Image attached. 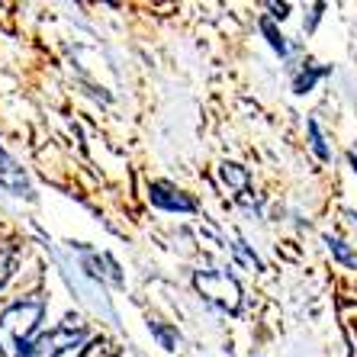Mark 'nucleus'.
Wrapping results in <instances>:
<instances>
[{
    "instance_id": "f257e3e1",
    "label": "nucleus",
    "mask_w": 357,
    "mask_h": 357,
    "mask_svg": "<svg viewBox=\"0 0 357 357\" xmlns=\"http://www.w3.org/2000/svg\"><path fill=\"white\" fill-rule=\"evenodd\" d=\"M39 319H42L39 299H26V303L10 306L0 316V357H23L29 351V338H33Z\"/></svg>"
},
{
    "instance_id": "f03ea898",
    "label": "nucleus",
    "mask_w": 357,
    "mask_h": 357,
    "mask_svg": "<svg viewBox=\"0 0 357 357\" xmlns=\"http://www.w3.org/2000/svg\"><path fill=\"white\" fill-rule=\"evenodd\" d=\"M193 287L203 293L206 303L225 309V312H238L241 287L235 283V277H229L225 271H199V274L193 277Z\"/></svg>"
},
{
    "instance_id": "7ed1b4c3",
    "label": "nucleus",
    "mask_w": 357,
    "mask_h": 357,
    "mask_svg": "<svg viewBox=\"0 0 357 357\" xmlns=\"http://www.w3.org/2000/svg\"><path fill=\"white\" fill-rule=\"evenodd\" d=\"M77 338H81L77 328H55V332L42 335L36 344H29L26 357H61L68 348H75Z\"/></svg>"
},
{
    "instance_id": "20e7f679",
    "label": "nucleus",
    "mask_w": 357,
    "mask_h": 357,
    "mask_svg": "<svg viewBox=\"0 0 357 357\" xmlns=\"http://www.w3.org/2000/svg\"><path fill=\"white\" fill-rule=\"evenodd\" d=\"M0 187H7L10 193H17V197H23V193H29V183H26L23 171L17 167V161L10 158L7 151L0 149Z\"/></svg>"
},
{
    "instance_id": "39448f33",
    "label": "nucleus",
    "mask_w": 357,
    "mask_h": 357,
    "mask_svg": "<svg viewBox=\"0 0 357 357\" xmlns=\"http://www.w3.org/2000/svg\"><path fill=\"white\" fill-rule=\"evenodd\" d=\"M151 199H155L158 206H165V209H183V213L197 209L193 206V199H187L181 190L167 187V183H151Z\"/></svg>"
},
{
    "instance_id": "423d86ee",
    "label": "nucleus",
    "mask_w": 357,
    "mask_h": 357,
    "mask_svg": "<svg viewBox=\"0 0 357 357\" xmlns=\"http://www.w3.org/2000/svg\"><path fill=\"white\" fill-rule=\"evenodd\" d=\"M81 357H116V348H113L109 341L97 338V341H91V344L81 351Z\"/></svg>"
},
{
    "instance_id": "0eeeda50",
    "label": "nucleus",
    "mask_w": 357,
    "mask_h": 357,
    "mask_svg": "<svg viewBox=\"0 0 357 357\" xmlns=\"http://www.w3.org/2000/svg\"><path fill=\"white\" fill-rule=\"evenodd\" d=\"M10 274V251H0V283L7 280Z\"/></svg>"
}]
</instances>
